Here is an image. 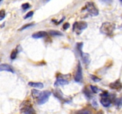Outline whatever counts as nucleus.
Masks as SVG:
<instances>
[{
  "label": "nucleus",
  "instance_id": "c756f323",
  "mask_svg": "<svg viewBox=\"0 0 122 114\" xmlns=\"http://www.w3.org/2000/svg\"><path fill=\"white\" fill-rule=\"evenodd\" d=\"M2 1V0H0V2H1Z\"/></svg>",
  "mask_w": 122,
  "mask_h": 114
},
{
  "label": "nucleus",
  "instance_id": "f03ea898",
  "mask_svg": "<svg viewBox=\"0 0 122 114\" xmlns=\"http://www.w3.org/2000/svg\"><path fill=\"white\" fill-rule=\"evenodd\" d=\"M88 27V24L86 22L83 21L75 22L73 27V30L76 32L77 34H81L82 30L85 29Z\"/></svg>",
  "mask_w": 122,
  "mask_h": 114
},
{
  "label": "nucleus",
  "instance_id": "393cba45",
  "mask_svg": "<svg viewBox=\"0 0 122 114\" xmlns=\"http://www.w3.org/2000/svg\"><path fill=\"white\" fill-rule=\"evenodd\" d=\"M33 11H30L28 12V13H27V14H26V15L25 16V19H27V18H29V17H31L33 15Z\"/></svg>",
  "mask_w": 122,
  "mask_h": 114
},
{
  "label": "nucleus",
  "instance_id": "20e7f679",
  "mask_svg": "<svg viewBox=\"0 0 122 114\" xmlns=\"http://www.w3.org/2000/svg\"><path fill=\"white\" fill-rule=\"evenodd\" d=\"M51 93L50 91H44L41 93L38 98V103L39 104H43L46 103L49 99Z\"/></svg>",
  "mask_w": 122,
  "mask_h": 114
},
{
  "label": "nucleus",
  "instance_id": "412c9836",
  "mask_svg": "<svg viewBox=\"0 0 122 114\" xmlns=\"http://www.w3.org/2000/svg\"><path fill=\"white\" fill-rule=\"evenodd\" d=\"M90 87H91V90L94 93H98L99 92V91H100L98 88L97 87L94 86H92V85Z\"/></svg>",
  "mask_w": 122,
  "mask_h": 114
},
{
  "label": "nucleus",
  "instance_id": "39448f33",
  "mask_svg": "<svg viewBox=\"0 0 122 114\" xmlns=\"http://www.w3.org/2000/svg\"><path fill=\"white\" fill-rule=\"evenodd\" d=\"M82 68L81 66V64L80 62H78V65H77V69L76 73L75 76V80L76 82H81L82 80Z\"/></svg>",
  "mask_w": 122,
  "mask_h": 114
},
{
  "label": "nucleus",
  "instance_id": "5701e85b",
  "mask_svg": "<svg viewBox=\"0 0 122 114\" xmlns=\"http://www.w3.org/2000/svg\"><path fill=\"white\" fill-rule=\"evenodd\" d=\"M76 114H91V112L89 110H82L81 111H79Z\"/></svg>",
  "mask_w": 122,
  "mask_h": 114
},
{
  "label": "nucleus",
  "instance_id": "cd10ccee",
  "mask_svg": "<svg viewBox=\"0 0 122 114\" xmlns=\"http://www.w3.org/2000/svg\"><path fill=\"white\" fill-rule=\"evenodd\" d=\"M60 91H59V94H58V93H56V94H55V96H56V97H58V95H60ZM61 97H62V96H61V95H59V97H58V99H61Z\"/></svg>",
  "mask_w": 122,
  "mask_h": 114
},
{
  "label": "nucleus",
  "instance_id": "a211bd4d",
  "mask_svg": "<svg viewBox=\"0 0 122 114\" xmlns=\"http://www.w3.org/2000/svg\"><path fill=\"white\" fill-rule=\"evenodd\" d=\"M17 51L16 49H14L12 51L10 55V58L11 59H14L17 57Z\"/></svg>",
  "mask_w": 122,
  "mask_h": 114
},
{
  "label": "nucleus",
  "instance_id": "423d86ee",
  "mask_svg": "<svg viewBox=\"0 0 122 114\" xmlns=\"http://www.w3.org/2000/svg\"><path fill=\"white\" fill-rule=\"evenodd\" d=\"M7 71V72H10L12 73H14V69L13 68L11 65H8L7 64H0V71Z\"/></svg>",
  "mask_w": 122,
  "mask_h": 114
},
{
  "label": "nucleus",
  "instance_id": "a878e982",
  "mask_svg": "<svg viewBox=\"0 0 122 114\" xmlns=\"http://www.w3.org/2000/svg\"><path fill=\"white\" fill-rule=\"evenodd\" d=\"M101 1L104 3L107 4H110L113 2V0H101Z\"/></svg>",
  "mask_w": 122,
  "mask_h": 114
},
{
  "label": "nucleus",
  "instance_id": "c85d7f7f",
  "mask_svg": "<svg viewBox=\"0 0 122 114\" xmlns=\"http://www.w3.org/2000/svg\"><path fill=\"white\" fill-rule=\"evenodd\" d=\"M120 2H121V4H122V0H120Z\"/></svg>",
  "mask_w": 122,
  "mask_h": 114
},
{
  "label": "nucleus",
  "instance_id": "6ab92c4d",
  "mask_svg": "<svg viewBox=\"0 0 122 114\" xmlns=\"http://www.w3.org/2000/svg\"><path fill=\"white\" fill-rule=\"evenodd\" d=\"M5 17V11L4 9L0 10V21L3 20Z\"/></svg>",
  "mask_w": 122,
  "mask_h": 114
},
{
  "label": "nucleus",
  "instance_id": "7ed1b4c3",
  "mask_svg": "<svg viewBox=\"0 0 122 114\" xmlns=\"http://www.w3.org/2000/svg\"><path fill=\"white\" fill-rule=\"evenodd\" d=\"M85 9L92 15H98L99 11L95 5V4L92 2H87L85 4Z\"/></svg>",
  "mask_w": 122,
  "mask_h": 114
},
{
  "label": "nucleus",
  "instance_id": "dca6fc26",
  "mask_svg": "<svg viewBox=\"0 0 122 114\" xmlns=\"http://www.w3.org/2000/svg\"><path fill=\"white\" fill-rule=\"evenodd\" d=\"M115 104L117 108H120L122 106V97L117 99L115 101Z\"/></svg>",
  "mask_w": 122,
  "mask_h": 114
},
{
  "label": "nucleus",
  "instance_id": "f8f14e48",
  "mask_svg": "<svg viewBox=\"0 0 122 114\" xmlns=\"http://www.w3.org/2000/svg\"><path fill=\"white\" fill-rule=\"evenodd\" d=\"M28 84L30 86L35 88H38V89H42L44 87L43 83H39V82H29Z\"/></svg>",
  "mask_w": 122,
  "mask_h": 114
},
{
  "label": "nucleus",
  "instance_id": "4be33fe9",
  "mask_svg": "<svg viewBox=\"0 0 122 114\" xmlns=\"http://www.w3.org/2000/svg\"><path fill=\"white\" fill-rule=\"evenodd\" d=\"M91 79L95 82H99L101 80V78H98V77H97L96 76H94V75H91Z\"/></svg>",
  "mask_w": 122,
  "mask_h": 114
},
{
  "label": "nucleus",
  "instance_id": "ddd939ff",
  "mask_svg": "<svg viewBox=\"0 0 122 114\" xmlns=\"http://www.w3.org/2000/svg\"><path fill=\"white\" fill-rule=\"evenodd\" d=\"M24 114H35V110L31 106H27L25 108Z\"/></svg>",
  "mask_w": 122,
  "mask_h": 114
},
{
  "label": "nucleus",
  "instance_id": "9d476101",
  "mask_svg": "<svg viewBox=\"0 0 122 114\" xmlns=\"http://www.w3.org/2000/svg\"><path fill=\"white\" fill-rule=\"evenodd\" d=\"M46 35H47L46 32H44V31H40V32L35 33L34 34H32V38H35V39H39V38H45Z\"/></svg>",
  "mask_w": 122,
  "mask_h": 114
},
{
  "label": "nucleus",
  "instance_id": "bb28decb",
  "mask_svg": "<svg viewBox=\"0 0 122 114\" xmlns=\"http://www.w3.org/2000/svg\"><path fill=\"white\" fill-rule=\"evenodd\" d=\"M69 27H70V24H69V23H66L64 24V25L63 26V28H64V30L67 29Z\"/></svg>",
  "mask_w": 122,
  "mask_h": 114
},
{
  "label": "nucleus",
  "instance_id": "2eb2a0df",
  "mask_svg": "<svg viewBox=\"0 0 122 114\" xmlns=\"http://www.w3.org/2000/svg\"><path fill=\"white\" fill-rule=\"evenodd\" d=\"M49 33L52 36H62L61 32H59L57 30H50L49 31Z\"/></svg>",
  "mask_w": 122,
  "mask_h": 114
},
{
  "label": "nucleus",
  "instance_id": "0eeeda50",
  "mask_svg": "<svg viewBox=\"0 0 122 114\" xmlns=\"http://www.w3.org/2000/svg\"><path fill=\"white\" fill-rule=\"evenodd\" d=\"M110 87L112 89H114V90H119L122 89V84L120 81L119 80H117L115 81L114 82L110 83Z\"/></svg>",
  "mask_w": 122,
  "mask_h": 114
},
{
  "label": "nucleus",
  "instance_id": "4468645a",
  "mask_svg": "<svg viewBox=\"0 0 122 114\" xmlns=\"http://www.w3.org/2000/svg\"><path fill=\"white\" fill-rule=\"evenodd\" d=\"M41 91L39 90H35V89H33L32 90V96L33 97V98H38V97L39 96V95H41Z\"/></svg>",
  "mask_w": 122,
  "mask_h": 114
},
{
  "label": "nucleus",
  "instance_id": "6e6552de",
  "mask_svg": "<svg viewBox=\"0 0 122 114\" xmlns=\"http://www.w3.org/2000/svg\"><path fill=\"white\" fill-rule=\"evenodd\" d=\"M69 84V81L67 80L62 78V77H58L57 78V80L55 82L54 86H64Z\"/></svg>",
  "mask_w": 122,
  "mask_h": 114
},
{
  "label": "nucleus",
  "instance_id": "b1692460",
  "mask_svg": "<svg viewBox=\"0 0 122 114\" xmlns=\"http://www.w3.org/2000/svg\"><path fill=\"white\" fill-rule=\"evenodd\" d=\"M21 7H22V8L24 10H26L29 8L30 4L29 3H25L23 4H22Z\"/></svg>",
  "mask_w": 122,
  "mask_h": 114
},
{
  "label": "nucleus",
  "instance_id": "f257e3e1",
  "mask_svg": "<svg viewBox=\"0 0 122 114\" xmlns=\"http://www.w3.org/2000/svg\"><path fill=\"white\" fill-rule=\"evenodd\" d=\"M116 28V24L110 22L103 23L100 27V32L102 34L110 36L113 34Z\"/></svg>",
  "mask_w": 122,
  "mask_h": 114
},
{
  "label": "nucleus",
  "instance_id": "aec40b11",
  "mask_svg": "<svg viewBox=\"0 0 122 114\" xmlns=\"http://www.w3.org/2000/svg\"><path fill=\"white\" fill-rule=\"evenodd\" d=\"M33 26V24L32 23H29V24H26L24 25L23 27H21V28H20V30H25V29H26V28H29V27H32V26Z\"/></svg>",
  "mask_w": 122,
  "mask_h": 114
},
{
  "label": "nucleus",
  "instance_id": "f3484780",
  "mask_svg": "<svg viewBox=\"0 0 122 114\" xmlns=\"http://www.w3.org/2000/svg\"><path fill=\"white\" fill-rule=\"evenodd\" d=\"M83 92H84L85 95V96L87 97V98H88V99L91 98L92 97L91 93L90 91H89V90L86 89V88L84 89V91H83Z\"/></svg>",
  "mask_w": 122,
  "mask_h": 114
},
{
  "label": "nucleus",
  "instance_id": "1a4fd4ad",
  "mask_svg": "<svg viewBox=\"0 0 122 114\" xmlns=\"http://www.w3.org/2000/svg\"><path fill=\"white\" fill-rule=\"evenodd\" d=\"M100 102L103 106L108 107L112 103V100L109 98V97H102L100 100Z\"/></svg>",
  "mask_w": 122,
  "mask_h": 114
},
{
  "label": "nucleus",
  "instance_id": "9b49d317",
  "mask_svg": "<svg viewBox=\"0 0 122 114\" xmlns=\"http://www.w3.org/2000/svg\"><path fill=\"white\" fill-rule=\"evenodd\" d=\"M80 53H81V57H82L84 62L85 63L86 65L89 64V62H90V59H89L90 55H89V54H88V53H85V52H80Z\"/></svg>",
  "mask_w": 122,
  "mask_h": 114
}]
</instances>
